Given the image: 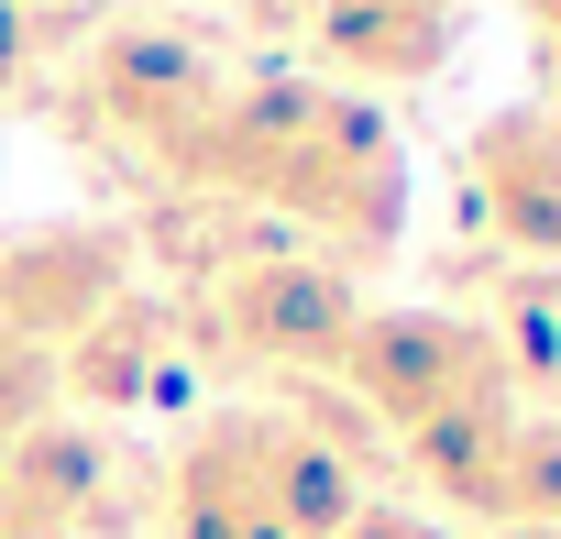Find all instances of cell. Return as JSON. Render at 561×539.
Instances as JSON below:
<instances>
[{"label": "cell", "mask_w": 561, "mask_h": 539, "mask_svg": "<svg viewBox=\"0 0 561 539\" xmlns=\"http://www.w3.org/2000/svg\"><path fill=\"white\" fill-rule=\"evenodd\" d=\"M220 100H231V78L209 67L198 34H111V45H100V111H111L133 144H154L165 165H187V144L209 133Z\"/></svg>", "instance_id": "4"}, {"label": "cell", "mask_w": 561, "mask_h": 539, "mask_svg": "<svg viewBox=\"0 0 561 539\" xmlns=\"http://www.w3.org/2000/svg\"><path fill=\"white\" fill-rule=\"evenodd\" d=\"M12 56H23V45H12V23H0V78H12Z\"/></svg>", "instance_id": "12"}, {"label": "cell", "mask_w": 561, "mask_h": 539, "mask_svg": "<svg viewBox=\"0 0 561 539\" xmlns=\"http://www.w3.org/2000/svg\"><path fill=\"white\" fill-rule=\"evenodd\" d=\"M56 375H67L78 397H100V408H144V397H165V386L187 375V342H176V320H165L154 298H111V309L56 353Z\"/></svg>", "instance_id": "7"}, {"label": "cell", "mask_w": 561, "mask_h": 539, "mask_svg": "<svg viewBox=\"0 0 561 539\" xmlns=\"http://www.w3.org/2000/svg\"><path fill=\"white\" fill-rule=\"evenodd\" d=\"M0 539H67V528H34V517H0Z\"/></svg>", "instance_id": "11"}, {"label": "cell", "mask_w": 561, "mask_h": 539, "mask_svg": "<svg viewBox=\"0 0 561 539\" xmlns=\"http://www.w3.org/2000/svg\"><path fill=\"white\" fill-rule=\"evenodd\" d=\"M342 386L397 440H430V429H462V418L506 408V342L484 320H451V309H364V331L342 353Z\"/></svg>", "instance_id": "2"}, {"label": "cell", "mask_w": 561, "mask_h": 539, "mask_svg": "<svg viewBox=\"0 0 561 539\" xmlns=\"http://www.w3.org/2000/svg\"><path fill=\"white\" fill-rule=\"evenodd\" d=\"M165 539H298L287 517H275L253 484H242V462H231V440H220V418L176 451V495H165Z\"/></svg>", "instance_id": "9"}, {"label": "cell", "mask_w": 561, "mask_h": 539, "mask_svg": "<svg viewBox=\"0 0 561 539\" xmlns=\"http://www.w3.org/2000/svg\"><path fill=\"white\" fill-rule=\"evenodd\" d=\"M176 176L220 187V198H253V209H287L342 253H375L408 209V165H397L386 122L364 100H342V89H309V78L231 89Z\"/></svg>", "instance_id": "1"}, {"label": "cell", "mask_w": 561, "mask_h": 539, "mask_svg": "<svg viewBox=\"0 0 561 539\" xmlns=\"http://www.w3.org/2000/svg\"><path fill=\"white\" fill-rule=\"evenodd\" d=\"M353 331H364V298L320 253H253L209 276V309H198V342L242 375H342Z\"/></svg>", "instance_id": "3"}, {"label": "cell", "mask_w": 561, "mask_h": 539, "mask_svg": "<svg viewBox=\"0 0 561 539\" xmlns=\"http://www.w3.org/2000/svg\"><path fill=\"white\" fill-rule=\"evenodd\" d=\"M320 56L353 78H430L451 56V0H320Z\"/></svg>", "instance_id": "8"}, {"label": "cell", "mask_w": 561, "mask_h": 539, "mask_svg": "<svg viewBox=\"0 0 561 539\" xmlns=\"http://www.w3.org/2000/svg\"><path fill=\"white\" fill-rule=\"evenodd\" d=\"M473 209L506 253H550L561 264V111H495L462 144Z\"/></svg>", "instance_id": "5"}, {"label": "cell", "mask_w": 561, "mask_h": 539, "mask_svg": "<svg viewBox=\"0 0 561 539\" xmlns=\"http://www.w3.org/2000/svg\"><path fill=\"white\" fill-rule=\"evenodd\" d=\"M111 298H122V242H100V231H45L23 253H0V320H12V342H34V353H45V331L67 353Z\"/></svg>", "instance_id": "6"}, {"label": "cell", "mask_w": 561, "mask_h": 539, "mask_svg": "<svg viewBox=\"0 0 561 539\" xmlns=\"http://www.w3.org/2000/svg\"><path fill=\"white\" fill-rule=\"evenodd\" d=\"M528 23H539V45H550V67H561V0H528Z\"/></svg>", "instance_id": "10"}]
</instances>
